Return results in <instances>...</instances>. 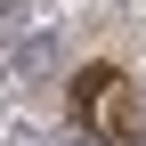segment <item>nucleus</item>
I'll return each mask as SVG.
<instances>
[{
  "label": "nucleus",
  "instance_id": "f257e3e1",
  "mask_svg": "<svg viewBox=\"0 0 146 146\" xmlns=\"http://www.w3.org/2000/svg\"><path fill=\"white\" fill-rule=\"evenodd\" d=\"M73 114L98 122V138H130L138 114H130V81H122L114 65H81V81H73Z\"/></svg>",
  "mask_w": 146,
  "mask_h": 146
},
{
  "label": "nucleus",
  "instance_id": "f03ea898",
  "mask_svg": "<svg viewBox=\"0 0 146 146\" xmlns=\"http://www.w3.org/2000/svg\"><path fill=\"white\" fill-rule=\"evenodd\" d=\"M49 65H57V33H33V41L8 49V81H33V73H49Z\"/></svg>",
  "mask_w": 146,
  "mask_h": 146
},
{
  "label": "nucleus",
  "instance_id": "7ed1b4c3",
  "mask_svg": "<svg viewBox=\"0 0 146 146\" xmlns=\"http://www.w3.org/2000/svg\"><path fill=\"white\" fill-rule=\"evenodd\" d=\"M73 146H106V138H89V130H81V138H73Z\"/></svg>",
  "mask_w": 146,
  "mask_h": 146
}]
</instances>
